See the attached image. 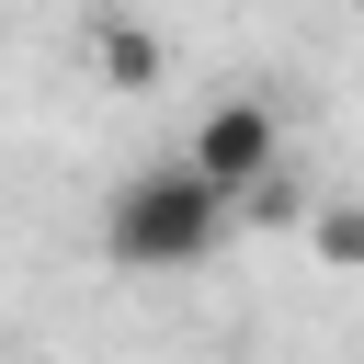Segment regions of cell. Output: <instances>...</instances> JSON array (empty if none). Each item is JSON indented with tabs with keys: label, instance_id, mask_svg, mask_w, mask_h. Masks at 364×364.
<instances>
[{
	"label": "cell",
	"instance_id": "obj_1",
	"mask_svg": "<svg viewBox=\"0 0 364 364\" xmlns=\"http://www.w3.org/2000/svg\"><path fill=\"white\" fill-rule=\"evenodd\" d=\"M228 193L193 182V159H148L102 193V262L114 273H205L228 250Z\"/></svg>",
	"mask_w": 364,
	"mask_h": 364
},
{
	"label": "cell",
	"instance_id": "obj_2",
	"mask_svg": "<svg viewBox=\"0 0 364 364\" xmlns=\"http://www.w3.org/2000/svg\"><path fill=\"white\" fill-rule=\"evenodd\" d=\"M182 159H193V182H216L228 205H250V193L284 171V114H273V91H216V102L182 125Z\"/></svg>",
	"mask_w": 364,
	"mask_h": 364
},
{
	"label": "cell",
	"instance_id": "obj_3",
	"mask_svg": "<svg viewBox=\"0 0 364 364\" xmlns=\"http://www.w3.org/2000/svg\"><path fill=\"white\" fill-rule=\"evenodd\" d=\"M91 68H102L114 91H159V46H148L136 23H91Z\"/></svg>",
	"mask_w": 364,
	"mask_h": 364
},
{
	"label": "cell",
	"instance_id": "obj_4",
	"mask_svg": "<svg viewBox=\"0 0 364 364\" xmlns=\"http://www.w3.org/2000/svg\"><path fill=\"white\" fill-rule=\"evenodd\" d=\"M307 250H318L330 273H364V193H330V205L307 216Z\"/></svg>",
	"mask_w": 364,
	"mask_h": 364
},
{
	"label": "cell",
	"instance_id": "obj_5",
	"mask_svg": "<svg viewBox=\"0 0 364 364\" xmlns=\"http://www.w3.org/2000/svg\"><path fill=\"white\" fill-rule=\"evenodd\" d=\"M353 11H364V0H353Z\"/></svg>",
	"mask_w": 364,
	"mask_h": 364
}]
</instances>
